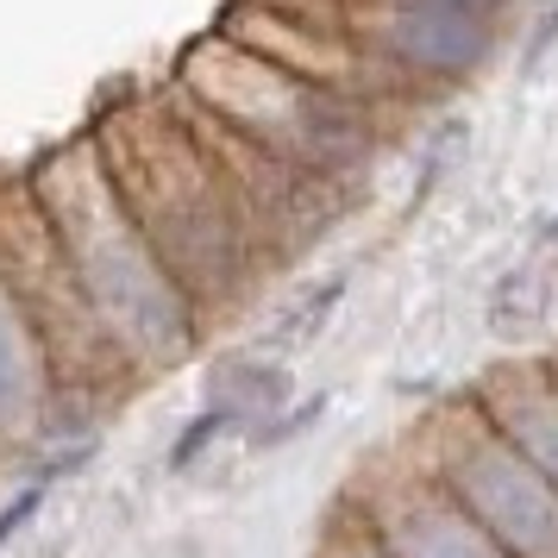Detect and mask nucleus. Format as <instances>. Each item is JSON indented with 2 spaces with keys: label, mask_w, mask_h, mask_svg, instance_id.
Returning a JSON list of instances; mask_svg holds the SVG:
<instances>
[{
  "label": "nucleus",
  "mask_w": 558,
  "mask_h": 558,
  "mask_svg": "<svg viewBox=\"0 0 558 558\" xmlns=\"http://www.w3.org/2000/svg\"><path fill=\"white\" fill-rule=\"evenodd\" d=\"M88 138L132 227L145 232L157 264L170 270V282L195 302L207 327L277 270L239 189L220 177V163L170 107V95L113 107L107 120L88 126Z\"/></svg>",
  "instance_id": "f257e3e1"
},
{
  "label": "nucleus",
  "mask_w": 558,
  "mask_h": 558,
  "mask_svg": "<svg viewBox=\"0 0 558 558\" xmlns=\"http://www.w3.org/2000/svg\"><path fill=\"white\" fill-rule=\"evenodd\" d=\"M26 189L51 227L63 264H70V277H76L88 314H95V327L113 339V352L126 357L132 377L145 383L151 371H177L202 352L207 320L157 264L145 232L132 227L88 132H76L57 157L32 163Z\"/></svg>",
  "instance_id": "f03ea898"
},
{
  "label": "nucleus",
  "mask_w": 558,
  "mask_h": 558,
  "mask_svg": "<svg viewBox=\"0 0 558 558\" xmlns=\"http://www.w3.org/2000/svg\"><path fill=\"white\" fill-rule=\"evenodd\" d=\"M170 95L332 189H352L377 151V101H357L220 26L182 57Z\"/></svg>",
  "instance_id": "7ed1b4c3"
},
{
  "label": "nucleus",
  "mask_w": 558,
  "mask_h": 558,
  "mask_svg": "<svg viewBox=\"0 0 558 558\" xmlns=\"http://www.w3.org/2000/svg\"><path fill=\"white\" fill-rule=\"evenodd\" d=\"M0 282L20 302L26 327L38 332L63 402H107V396L138 389V377L126 371V357L113 352V339L95 327V314L82 302L70 264L57 252L51 227H45V214L32 202L26 177H20L13 195H0Z\"/></svg>",
  "instance_id": "20e7f679"
},
{
  "label": "nucleus",
  "mask_w": 558,
  "mask_h": 558,
  "mask_svg": "<svg viewBox=\"0 0 558 558\" xmlns=\"http://www.w3.org/2000/svg\"><path fill=\"white\" fill-rule=\"evenodd\" d=\"M345 51L396 95H446L477 82L502 57L496 13L458 0H314Z\"/></svg>",
  "instance_id": "39448f33"
},
{
  "label": "nucleus",
  "mask_w": 558,
  "mask_h": 558,
  "mask_svg": "<svg viewBox=\"0 0 558 558\" xmlns=\"http://www.w3.org/2000/svg\"><path fill=\"white\" fill-rule=\"evenodd\" d=\"M421 452V464L471 508V521L508 558H558V489L471 396L433 414Z\"/></svg>",
  "instance_id": "423d86ee"
},
{
  "label": "nucleus",
  "mask_w": 558,
  "mask_h": 558,
  "mask_svg": "<svg viewBox=\"0 0 558 558\" xmlns=\"http://www.w3.org/2000/svg\"><path fill=\"white\" fill-rule=\"evenodd\" d=\"M352 514L389 558H508L421 458L414 464H383L377 477L357 489Z\"/></svg>",
  "instance_id": "0eeeda50"
},
{
  "label": "nucleus",
  "mask_w": 558,
  "mask_h": 558,
  "mask_svg": "<svg viewBox=\"0 0 558 558\" xmlns=\"http://www.w3.org/2000/svg\"><path fill=\"white\" fill-rule=\"evenodd\" d=\"M63 408H82V402H63L38 332L26 327L20 302L0 282V458H13V452L32 458L38 446H51V439H82L63 421Z\"/></svg>",
  "instance_id": "6e6552de"
},
{
  "label": "nucleus",
  "mask_w": 558,
  "mask_h": 558,
  "mask_svg": "<svg viewBox=\"0 0 558 558\" xmlns=\"http://www.w3.org/2000/svg\"><path fill=\"white\" fill-rule=\"evenodd\" d=\"M471 402L539 464V477L558 489V377L539 364H502L471 389Z\"/></svg>",
  "instance_id": "1a4fd4ad"
},
{
  "label": "nucleus",
  "mask_w": 558,
  "mask_h": 558,
  "mask_svg": "<svg viewBox=\"0 0 558 558\" xmlns=\"http://www.w3.org/2000/svg\"><path fill=\"white\" fill-rule=\"evenodd\" d=\"M289 402H295V371L282 357L239 352V357H214L207 364V408H227L239 427H264Z\"/></svg>",
  "instance_id": "9d476101"
},
{
  "label": "nucleus",
  "mask_w": 558,
  "mask_h": 558,
  "mask_svg": "<svg viewBox=\"0 0 558 558\" xmlns=\"http://www.w3.org/2000/svg\"><path fill=\"white\" fill-rule=\"evenodd\" d=\"M227 433H239V421H232L227 408H202V414L177 433V446H170V471H177V477H182V471H195L202 452L214 446V439H227Z\"/></svg>",
  "instance_id": "9b49d317"
},
{
  "label": "nucleus",
  "mask_w": 558,
  "mask_h": 558,
  "mask_svg": "<svg viewBox=\"0 0 558 558\" xmlns=\"http://www.w3.org/2000/svg\"><path fill=\"white\" fill-rule=\"evenodd\" d=\"M320 558H389V553H383L377 539L364 533V521H357L352 508H339V514L327 521V539H320Z\"/></svg>",
  "instance_id": "f8f14e48"
},
{
  "label": "nucleus",
  "mask_w": 558,
  "mask_h": 558,
  "mask_svg": "<svg viewBox=\"0 0 558 558\" xmlns=\"http://www.w3.org/2000/svg\"><path fill=\"white\" fill-rule=\"evenodd\" d=\"M45 496H51V483L26 477L20 489H13V496H7V502H0V553H7V546H13V539H20V533L32 527V521H38Z\"/></svg>",
  "instance_id": "ddd939ff"
},
{
  "label": "nucleus",
  "mask_w": 558,
  "mask_h": 558,
  "mask_svg": "<svg viewBox=\"0 0 558 558\" xmlns=\"http://www.w3.org/2000/svg\"><path fill=\"white\" fill-rule=\"evenodd\" d=\"M339 295H345V277H327V282H320V289H314V295H307L302 307H295V314H289V320H282L277 332H270V339H307V332H320V327H327V314H332V302H339Z\"/></svg>",
  "instance_id": "4468645a"
},
{
  "label": "nucleus",
  "mask_w": 558,
  "mask_h": 558,
  "mask_svg": "<svg viewBox=\"0 0 558 558\" xmlns=\"http://www.w3.org/2000/svg\"><path fill=\"white\" fill-rule=\"evenodd\" d=\"M458 7H477V13H496V20H508V7H514V0H458Z\"/></svg>",
  "instance_id": "2eb2a0df"
},
{
  "label": "nucleus",
  "mask_w": 558,
  "mask_h": 558,
  "mask_svg": "<svg viewBox=\"0 0 558 558\" xmlns=\"http://www.w3.org/2000/svg\"><path fill=\"white\" fill-rule=\"evenodd\" d=\"M546 371H553V377H558V357H546Z\"/></svg>",
  "instance_id": "dca6fc26"
},
{
  "label": "nucleus",
  "mask_w": 558,
  "mask_h": 558,
  "mask_svg": "<svg viewBox=\"0 0 558 558\" xmlns=\"http://www.w3.org/2000/svg\"><path fill=\"white\" fill-rule=\"evenodd\" d=\"M38 558H57V553H38Z\"/></svg>",
  "instance_id": "f3484780"
}]
</instances>
